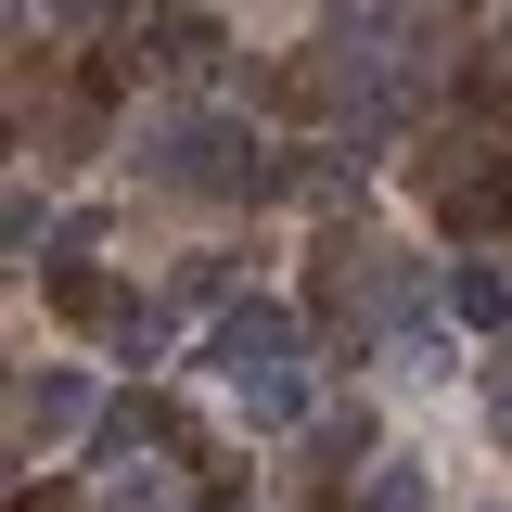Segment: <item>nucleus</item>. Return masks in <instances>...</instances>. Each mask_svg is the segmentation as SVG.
Listing matches in <instances>:
<instances>
[{"label": "nucleus", "mask_w": 512, "mask_h": 512, "mask_svg": "<svg viewBox=\"0 0 512 512\" xmlns=\"http://www.w3.org/2000/svg\"><path fill=\"white\" fill-rule=\"evenodd\" d=\"M205 372L231 384V410H244V423H308V410H320L308 320L282 308V295H244V308H218V333H205Z\"/></svg>", "instance_id": "obj_1"}, {"label": "nucleus", "mask_w": 512, "mask_h": 512, "mask_svg": "<svg viewBox=\"0 0 512 512\" xmlns=\"http://www.w3.org/2000/svg\"><path fill=\"white\" fill-rule=\"evenodd\" d=\"M141 180H167V192H282V154L256 141L244 116H154L141 128Z\"/></svg>", "instance_id": "obj_2"}, {"label": "nucleus", "mask_w": 512, "mask_h": 512, "mask_svg": "<svg viewBox=\"0 0 512 512\" xmlns=\"http://www.w3.org/2000/svg\"><path fill=\"white\" fill-rule=\"evenodd\" d=\"M423 192H436L448 244H500V256H512V167H500V154L436 141V154H423Z\"/></svg>", "instance_id": "obj_3"}, {"label": "nucleus", "mask_w": 512, "mask_h": 512, "mask_svg": "<svg viewBox=\"0 0 512 512\" xmlns=\"http://www.w3.org/2000/svg\"><path fill=\"white\" fill-rule=\"evenodd\" d=\"M52 320H77V333H116V346H154V308L128 295L116 269H52Z\"/></svg>", "instance_id": "obj_4"}, {"label": "nucleus", "mask_w": 512, "mask_h": 512, "mask_svg": "<svg viewBox=\"0 0 512 512\" xmlns=\"http://www.w3.org/2000/svg\"><path fill=\"white\" fill-rule=\"evenodd\" d=\"M436 308L461 320V333H512V256H500V244H461V256L436 269Z\"/></svg>", "instance_id": "obj_5"}, {"label": "nucleus", "mask_w": 512, "mask_h": 512, "mask_svg": "<svg viewBox=\"0 0 512 512\" xmlns=\"http://www.w3.org/2000/svg\"><path fill=\"white\" fill-rule=\"evenodd\" d=\"M90 423H103V410H90V372L52 359V372L13 384V436H26V448H64V436H90Z\"/></svg>", "instance_id": "obj_6"}, {"label": "nucleus", "mask_w": 512, "mask_h": 512, "mask_svg": "<svg viewBox=\"0 0 512 512\" xmlns=\"http://www.w3.org/2000/svg\"><path fill=\"white\" fill-rule=\"evenodd\" d=\"M154 64H167L180 90H205V77L231 64V39H218V13H167V26H154Z\"/></svg>", "instance_id": "obj_7"}, {"label": "nucleus", "mask_w": 512, "mask_h": 512, "mask_svg": "<svg viewBox=\"0 0 512 512\" xmlns=\"http://www.w3.org/2000/svg\"><path fill=\"white\" fill-rule=\"evenodd\" d=\"M461 103H474V128H512V26H500V39H474V64H461Z\"/></svg>", "instance_id": "obj_8"}, {"label": "nucleus", "mask_w": 512, "mask_h": 512, "mask_svg": "<svg viewBox=\"0 0 512 512\" xmlns=\"http://www.w3.org/2000/svg\"><path fill=\"white\" fill-rule=\"evenodd\" d=\"M320 461L333 474H372V397H333L320 410Z\"/></svg>", "instance_id": "obj_9"}, {"label": "nucleus", "mask_w": 512, "mask_h": 512, "mask_svg": "<svg viewBox=\"0 0 512 512\" xmlns=\"http://www.w3.org/2000/svg\"><path fill=\"white\" fill-rule=\"evenodd\" d=\"M359 512H436L423 461H372V474H359Z\"/></svg>", "instance_id": "obj_10"}, {"label": "nucleus", "mask_w": 512, "mask_h": 512, "mask_svg": "<svg viewBox=\"0 0 512 512\" xmlns=\"http://www.w3.org/2000/svg\"><path fill=\"white\" fill-rule=\"evenodd\" d=\"M154 436H180V423H167V397H116V410H103V448H154Z\"/></svg>", "instance_id": "obj_11"}, {"label": "nucleus", "mask_w": 512, "mask_h": 512, "mask_svg": "<svg viewBox=\"0 0 512 512\" xmlns=\"http://www.w3.org/2000/svg\"><path fill=\"white\" fill-rule=\"evenodd\" d=\"M13 512H90V500H77V487H52V474H39V487H13Z\"/></svg>", "instance_id": "obj_12"}, {"label": "nucleus", "mask_w": 512, "mask_h": 512, "mask_svg": "<svg viewBox=\"0 0 512 512\" xmlns=\"http://www.w3.org/2000/svg\"><path fill=\"white\" fill-rule=\"evenodd\" d=\"M487 436L512 448V359H500V372H487Z\"/></svg>", "instance_id": "obj_13"}, {"label": "nucleus", "mask_w": 512, "mask_h": 512, "mask_svg": "<svg viewBox=\"0 0 512 512\" xmlns=\"http://www.w3.org/2000/svg\"><path fill=\"white\" fill-rule=\"evenodd\" d=\"M52 13H64V26H90V13H103V0H52Z\"/></svg>", "instance_id": "obj_14"}, {"label": "nucleus", "mask_w": 512, "mask_h": 512, "mask_svg": "<svg viewBox=\"0 0 512 512\" xmlns=\"http://www.w3.org/2000/svg\"><path fill=\"white\" fill-rule=\"evenodd\" d=\"M474 512H500V500H474Z\"/></svg>", "instance_id": "obj_15"}]
</instances>
